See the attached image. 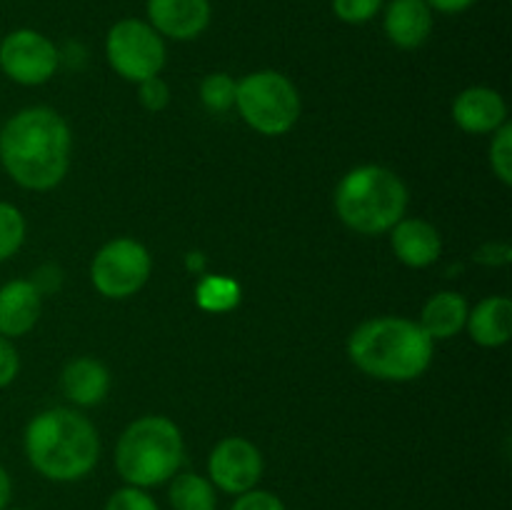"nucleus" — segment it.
<instances>
[{
	"label": "nucleus",
	"mask_w": 512,
	"mask_h": 510,
	"mask_svg": "<svg viewBox=\"0 0 512 510\" xmlns=\"http://www.w3.org/2000/svg\"><path fill=\"white\" fill-rule=\"evenodd\" d=\"M395 258L413 270L430 268L443 255V238L438 228L423 218H403L390 230Z\"/></svg>",
	"instance_id": "4468645a"
},
{
	"label": "nucleus",
	"mask_w": 512,
	"mask_h": 510,
	"mask_svg": "<svg viewBox=\"0 0 512 510\" xmlns=\"http://www.w3.org/2000/svg\"><path fill=\"white\" fill-rule=\"evenodd\" d=\"M105 58L110 68L128 83H143L165 68V40L150 23L138 18L118 20L105 38Z\"/></svg>",
	"instance_id": "0eeeda50"
},
{
	"label": "nucleus",
	"mask_w": 512,
	"mask_h": 510,
	"mask_svg": "<svg viewBox=\"0 0 512 510\" xmlns=\"http://www.w3.org/2000/svg\"><path fill=\"white\" fill-rule=\"evenodd\" d=\"M430 5V10H438V13L445 15H458L465 13L468 8H473L478 0H425Z\"/></svg>",
	"instance_id": "c756f323"
},
{
	"label": "nucleus",
	"mask_w": 512,
	"mask_h": 510,
	"mask_svg": "<svg viewBox=\"0 0 512 510\" xmlns=\"http://www.w3.org/2000/svg\"><path fill=\"white\" fill-rule=\"evenodd\" d=\"M235 108L255 133L278 138L295 128L303 103L288 75L278 70H255L238 80Z\"/></svg>",
	"instance_id": "423d86ee"
},
{
	"label": "nucleus",
	"mask_w": 512,
	"mask_h": 510,
	"mask_svg": "<svg viewBox=\"0 0 512 510\" xmlns=\"http://www.w3.org/2000/svg\"><path fill=\"white\" fill-rule=\"evenodd\" d=\"M25 458L53 483H75L93 473L100 460V435L83 413L48 408L25 425Z\"/></svg>",
	"instance_id": "f03ea898"
},
{
	"label": "nucleus",
	"mask_w": 512,
	"mask_h": 510,
	"mask_svg": "<svg viewBox=\"0 0 512 510\" xmlns=\"http://www.w3.org/2000/svg\"><path fill=\"white\" fill-rule=\"evenodd\" d=\"M60 53L53 40L30 28H18L0 40V70L13 83L35 88L58 73Z\"/></svg>",
	"instance_id": "1a4fd4ad"
},
{
	"label": "nucleus",
	"mask_w": 512,
	"mask_h": 510,
	"mask_svg": "<svg viewBox=\"0 0 512 510\" xmlns=\"http://www.w3.org/2000/svg\"><path fill=\"white\" fill-rule=\"evenodd\" d=\"M138 98L145 110H150V113H160V110H165L170 105L168 83H165L160 75L143 80V83H138Z\"/></svg>",
	"instance_id": "a878e982"
},
{
	"label": "nucleus",
	"mask_w": 512,
	"mask_h": 510,
	"mask_svg": "<svg viewBox=\"0 0 512 510\" xmlns=\"http://www.w3.org/2000/svg\"><path fill=\"white\" fill-rule=\"evenodd\" d=\"M10 498H13V480H10L8 470L0 465V510L8 508Z\"/></svg>",
	"instance_id": "7c9ffc66"
},
{
	"label": "nucleus",
	"mask_w": 512,
	"mask_h": 510,
	"mask_svg": "<svg viewBox=\"0 0 512 510\" xmlns=\"http://www.w3.org/2000/svg\"><path fill=\"white\" fill-rule=\"evenodd\" d=\"M490 168L503 185H512V125H500L490 143Z\"/></svg>",
	"instance_id": "5701e85b"
},
{
	"label": "nucleus",
	"mask_w": 512,
	"mask_h": 510,
	"mask_svg": "<svg viewBox=\"0 0 512 510\" xmlns=\"http://www.w3.org/2000/svg\"><path fill=\"white\" fill-rule=\"evenodd\" d=\"M385 0H333V13L348 25H363L380 13Z\"/></svg>",
	"instance_id": "b1692460"
},
{
	"label": "nucleus",
	"mask_w": 512,
	"mask_h": 510,
	"mask_svg": "<svg viewBox=\"0 0 512 510\" xmlns=\"http://www.w3.org/2000/svg\"><path fill=\"white\" fill-rule=\"evenodd\" d=\"M435 343L418 320L380 315L360 323L348 338V358L360 373L385 383H410L433 363Z\"/></svg>",
	"instance_id": "7ed1b4c3"
},
{
	"label": "nucleus",
	"mask_w": 512,
	"mask_h": 510,
	"mask_svg": "<svg viewBox=\"0 0 512 510\" xmlns=\"http://www.w3.org/2000/svg\"><path fill=\"white\" fill-rule=\"evenodd\" d=\"M195 303L208 313H228L240 303V285L223 275H205L195 288Z\"/></svg>",
	"instance_id": "aec40b11"
},
{
	"label": "nucleus",
	"mask_w": 512,
	"mask_h": 510,
	"mask_svg": "<svg viewBox=\"0 0 512 510\" xmlns=\"http://www.w3.org/2000/svg\"><path fill=\"white\" fill-rule=\"evenodd\" d=\"M235 93H238V80L228 73H210L200 83V100L208 113H228L230 108H235Z\"/></svg>",
	"instance_id": "412c9836"
},
{
	"label": "nucleus",
	"mask_w": 512,
	"mask_h": 510,
	"mask_svg": "<svg viewBox=\"0 0 512 510\" xmlns=\"http://www.w3.org/2000/svg\"><path fill=\"white\" fill-rule=\"evenodd\" d=\"M510 255H512V250L508 243H490V245H485V248L478 250L475 260H478V263H485V265H490V263L505 265V263H510Z\"/></svg>",
	"instance_id": "c85d7f7f"
},
{
	"label": "nucleus",
	"mask_w": 512,
	"mask_h": 510,
	"mask_svg": "<svg viewBox=\"0 0 512 510\" xmlns=\"http://www.w3.org/2000/svg\"><path fill=\"white\" fill-rule=\"evenodd\" d=\"M470 305L455 290H440V293L430 295L428 303L420 310L418 325L425 330L430 340H450L465 330L468 323Z\"/></svg>",
	"instance_id": "a211bd4d"
},
{
	"label": "nucleus",
	"mask_w": 512,
	"mask_h": 510,
	"mask_svg": "<svg viewBox=\"0 0 512 510\" xmlns=\"http://www.w3.org/2000/svg\"><path fill=\"white\" fill-rule=\"evenodd\" d=\"M230 510H288L283 500L270 490L253 488L243 495H235V503Z\"/></svg>",
	"instance_id": "bb28decb"
},
{
	"label": "nucleus",
	"mask_w": 512,
	"mask_h": 510,
	"mask_svg": "<svg viewBox=\"0 0 512 510\" xmlns=\"http://www.w3.org/2000/svg\"><path fill=\"white\" fill-rule=\"evenodd\" d=\"M60 388L70 403L90 408V405L103 403L105 395H108L110 370L100 360L83 355V358H75L65 365L63 375H60Z\"/></svg>",
	"instance_id": "f3484780"
},
{
	"label": "nucleus",
	"mask_w": 512,
	"mask_h": 510,
	"mask_svg": "<svg viewBox=\"0 0 512 510\" xmlns=\"http://www.w3.org/2000/svg\"><path fill=\"white\" fill-rule=\"evenodd\" d=\"M103 510H160V508L148 490L133 488V485H123V488H118L108 500H105Z\"/></svg>",
	"instance_id": "393cba45"
},
{
	"label": "nucleus",
	"mask_w": 512,
	"mask_h": 510,
	"mask_svg": "<svg viewBox=\"0 0 512 510\" xmlns=\"http://www.w3.org/2000/svg\"><path fill=\"white\" fill-rule=\"evenodd\" d=\"M153 273L148 248L133 238H115L105 243L90 263V280L103 298L125 300L145 288Z\"/></svg>",
	"instance_id": "6e6552de"
},
{
	"label": "nucleus",
	"mask_w": 512,
	"mask_h": 510,
	"mask_svg": "<svg viewBox=\"0 0 512 510\" xmlns=\"http://www.w3.org/2000/svg\"><path fill=\"white\" fill-rule=\"evenodd\" d=\"M168 500L173 510H218V490L200 473H175L168 480Z\"/></svg>",
	"instance_id": "6ab92c4d"
},
{
	"label": "nucleus",
	"mask_w": 512,
	"mask_h": 510,
	"mask_svg": "<svg viewBox=\"0 0 512 510\" xmlns=\"http://www.w3.org/2000/svg\"><path fill=\"white\" fill-rule=\"evenodd\" d=\"M185 265H188L193 273H203V268H205L203 253H188V260H185Z\"/></svg>",
	"instance_id": "2f4dec72"
},
{
	"label": "nucleus",
	"mask_w": 512,
	"mask_h": 510,
	"mask_svg": "<svg viewBox=\"0 0 512 510\" xmlns=\"http://www.w3.org/2000/svg\"><path fill=\"white\" fill-rule=\"evenodd\" d=\"M73 135L58 110L23 108L0 130V165L20 188L45 193L58 188L70 168Z\"/></svg>",
	"instance_id": "f257e3e1"
},
{
	"label": "nucleus",
	"mask_w": 512,
	"mask_h": 510,
	"mask_svg": "<svg viewBox=\"0 0 512 510\" xmlns=\"http://www.w3.org/2000/svg\"><path fill=\"white\" fill-rule=\"evenodd\" d=\"M335 213L358 235H385L405 218L408 185L385 165H358L340 178L333 195Z\"/></svg>",
	"instance_id": "20e7f679"
},
{
	"label": "nucleus",
	"mask_w": 512,
	"mask_h": 510,
	"mask_svg": "<svg viewBox=\"0 0 512 510\" xmlns=\"http://www.w3.org/2000/svg\"><path fill=\"white\" fill-rule=\"evenodd\" d=\"M5 510H23V508H5Z\"/></svg>",
	"instance_id": "473e14b6"
},
{
	"label": "nucleus",
	"mask_w": 512,
	"mask_h": 510,
	"mask_svg": "<svg viewBox=\"0 0 512 510\" xmlns=\"http://www.w3.org/2000/svg\"><path fill=\"white\" fill-rule=\"evenodd\" d=\"M385 35L400 50H415L433 33V10L425 0H390L383 18Z\"/></svg>",
	"instance_id": "2eb2a0df"
},
{
	"label": "nucleus",
	"mask_w": 512,
	"mask_h": 510,
	"mask_svg": "<svg viewBox=\"0 0 512 510\" xmlns=\"http://www.w3.org/2000/svg\"><path fill=\"white\" fill-rule=\"evenodd\" d=\"M43 315V293L33 280H8L0 285V335L23 338Z\"/></svg>",
	"instance_id": "ddd939ff"
},
{
	"label": "nucleus",
	"mask_w": 512,
	"mask_h": 510,
	"mask_svg": "<svg viewBox=\"0 0 512 510\" xmlns=\"http://www.w3.org/2000/svg\"><path fill=\"white\" fill-rule=\"evenodd\" d=\"M25 225L23 213L13 203L0 200V263L13 258L25 243Z\"/></svg>",
	"instance_id": "4be33fe9"
},
{
	"label": "nucleus",
	"mask_w": 512,
	"mask_h": 510,
	"mask_svg": "<svg viewBox=\"0 0 512 510\" xmlns=\"http://www.w3.org/2000/svg\"><path fill=\"white\" fill-rule=\"evenodd\" d=\"M265 460L258 445L240 435L223 438L208 458V480L215 490L228 495H243L258 488Z\"/></svg>",
	"instance_id": "9d476101"
},
{
	"label": "nucleus",
	"mask_w": 512,
	"mask_h": 510,
	"mask_svg": "<svg viewBox=\"0 0 512 510\" xmlns=\"http://www.w3.org/2000/svg\"><path fill=\"white\" fill-rule=\"evenodd\" d=\"M185 460V440L178 425L165 415H143L120 433L115 445V470L125 485L133 488H158Z\"/></svg>",
	"instance_id": "39448f33"
},
{
	"label": "nucleus",
	"mask_w": 512,
	"mask_h": 510,
	"mask_svg": "<svg viewBox=\"0 0 512 510\" xmlns=\"http://www.w3.org/2000/svg\"><path fill=\"white\" fill-rule=\"evenodd\" d=\"M465 330L480 348H500L512 338V300L508 295H490L468 313Z\"/></svg>",
	"instance_id": "dca6fc26"
},
{
	"label": "nucleus",
	"mask_w": 512,
	"mask_h": 510,
	"mask_svg": "<svg viewBox=\"0 0 512 510\" xmlns=\"http://www.w3.org/2000/svg\"><path fill=\"white\" fill-rule=\"evenodd\" d=\"M210 15V0H148V23L170 40H195L208 30Z\"/></svg>",
	"instance_id": "9b49d317"
},
{
	"label": "nucleus",
	"mask_w": 512,
	"mask_h": 510,
	"mask_svg": "<svg viewBox=\"0 0 512 510\" xmlns=\"http://www.w3.org/2000/svg\"><path fill=\"white\" fill-rule=\"evenodd\" d=\"M20 373V355L13 340L0 335V388H8Z\"/></svg>",
	"instance_id": "cd10ccee"
},
{
	"label": "nucleus",
	"mask_w": 512,
	"mask_h": 510,
	"mask_svg": "<svg viewBox=\"0 0 512 510\" xmlns=\"http://www.w3.org/2000/svg\"><path fill=\"white\" fill-rule=\"evenodd\" d=\"M453 120L463 133L493 135L500 125L508 123V105L498 90L473 85L453 100Z\"/></svg>",
	"instance_id": "f8f14e48"
}]
</instances>
